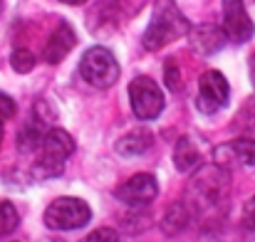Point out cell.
<instances>
[{
    "mask_svg": "<svg viewBox=\"0 0 255 242\" xmlns=\"http://www.w3.org/2000/svg\"><path fill=\"white\" fill-rule=\"evenodd\" d=\"M166 86L173 89V91H178V70H176V62L173 60L166 62Z\"/></svg>",
    "mask_w": 255,
    "mask_h": 242,
    "instance_id": "44dd1931",
    "label": "cell"
},
{
    "mask_svg": "<svg viewBox=\"0 0 255 242\" xmlns=\"http://www.w3.org/2000/svg\"><path fill=\"white\" fill-rule=\"evenodd\" d=\"M92 220V210L80 198H57L45 210V225L50 230H80Z\"/></svg>",
    "mask_w": 255,
    "mask_h": 242,
    "instance_id": "277c9868",
    "label": "cell"
},
{
    "mask_svg": "<svg viewBox=\"0 0 255 242\" xmlns=\"http://www.w3.org/2000/svg\"><path fill=\"white\" fill-rule=\"evenodd\" d=\"M10 65H12L15 72L25 75V72H30V70L35 67V55H32L27 47H15L12 55H10Z\"/></svg>",
    "mask_w": 255,
    "mask_h": 242,
    "instance_id": "e0dca14e",
    "label": "cell"
},
{
    "mask_svg": "<svg viewBox=\"0 0 255 242\" xmlns=\"http://www.w3.org/2000/svg\"><path fill=\"white\" fill-rule=\"evenodd\" d=\"M228 80L216 72V70H206L201 77H198V111L201 114H216L221 106L228 104Z\"/></svg>",
    "mask_w": 255,
    "mask_h": 242,
    "instance_id": "52a82bcc",
    "label": "cell"
},
{
    "mask_svg": "<svg viewBox=\"0 0 255 242\" xmlns=\"http://www.w3.org/2000/svg\"><path fill=\"white\" fill-rule=\"evenodd\" d=\"M213 161L223 170L231 165H255V139H233L221 144L213 151Z\"/></svg>",
    "mask_w": 255,
    "mask_h": 242,
    "instance_id": "30bf717a",
    "label": "cell"
},
{
    "mask_svg": "<svg viewBox=\"0 0 255 242\" xmlns=\"http://www.w3.org/2000/svg\"><path fill=\"white\" fill-rule=\"evenodd\" d=\"M151 144H154V136L149 129H134L117 141V154L119 156H141L151 149Z\"/></svg>",
    "mask_w": 255,
    "mask_h": 242,
    "instance_id": "4fadbf2b",
    "label": "cell"
},
{
    "mask_svg": "<svg viewBox=\"0 0 255 242\" xmlns=\"http://www.w3.org/2000/svg\"><path fill=\"white\" fill-rule=\"evenodd\" d=\"M85 242H119V235H117L114 228H99V230L89 233Z\"/></svg>",
    "mask_w": 255,
    "mask_h": 242,
    "instance_id": "d6986e66",
    "label": "cell"
},
{
    "mask_svg": "<svg viewBox=\"0 0 255 242\" xmlns=\"http://www.w3.org/2000/svg\"><path fill=\"white\" fill-rule=\"evenodd\" d=\"M129 101H131V109L134 114L141 119V121H151L156 119L161 111H164V91L159 89V84L146 77V75H139L134 77L129 84Z\"/></svg>",
    "mask_w": 255,
    "mask_h": 242,
    "instance_id": "5b68a950",
    "label": "cell"
},
{
    "mask_svg": "<svg viewBox=\"0 0 255 242\" xmlns=\"http://www.w3.org/2000/svg\"><path fill=\"white\" fill-rule=\"evenodd\" d=\"M223 32L233 45H243L253 37L255 25L243 0H223Z\"/></svg>",
    "mask_w": 255,
    "mask_h": 242,
    "instance_id": "ba28073f",
    "label": "cell"
},
{
    "mask_svg": "<svg viewBox=\"0 0 255 242\" xmlns=\"http://www.w3.org/2000/svg\"><path fill=\"white\" fill-rule=\"evenodd\" d=\"M191 25L183 17V12L178 10V5L173 0H156L154 2V12L149 20V27L144 30V47L146 50H161L171 45L173 40L191 35Z\"/></svg>",
    "mask_w": 255,
    "mask_h": 242,
    "instance_id": "6da1fadb",
    "label": "cell"
},
{
    "mask_svg": "<svg viewBox=\"0 0 255 242\" xmlns=\"http://www.w3.org/2000/svg\"><path fill=\"white\" fill-rule=\"evenodd\" d=\"M15 109H17L15 101L7 94H0V144H2V124L15 116Z\"/></svg>",
    "mask_w": 255,
    "mask_h": 242,
    "instance_id": "ac0fdd59",
    "label": "cell"
},
{
    "mask_svg": "<svg viewBox=\"0 0 255 242\" xmlns=\"http://www.w3.org/2000/svg\"><path fill=\"white\" fill-rule=\"evenodd\" d=\"M188 215H191V208L186 203H173L169 208V213L164 215V223H161V230L169 233V235H176L181 230H186L188 225Z\"/></svg>",
    "mask_w": 255,
    "mask_h": 242,
    "instance_id": "9a60e30c",
    "label": "cell"
},
{
    "mask_svg": "<svg viewBox=\"0 0 255 242\" xmlns=\"http://www.w3.org/2000/svg\"><path fill=\"white\" fill-rule=\"evenodd\" d=\"M60 2H65V5H85L87 0H60Z\"/></svg>",
    "mask_w": 255,
    "mask_h": 242,
    "instance_id": "603a6c76",
    "label": "cell"
},
{
    "mask_svg": "<svg viewBox=\"0 0 255 242\" xmlns=\"http://www.w3.org/2000/svg\"><path fill=\"white\" fill-rule=\"evenodd\" d=\"M114 195L117 200L127 205H146L159 195V183L151 173H139V175H131L127 183H122L114 190Z\"/></svg>",
    "mask_w": 255,
    "mask_h": 242,
    "instance_id": "9c48e42d",
    "label": "cell"
},
{
    "mask_svg": "<svg viewBox=\"0 0 255 242\" xmlns=\"http://www.w3.org/2000/svg\"><path fill=\"white\" fill-rule=\"evenodd\" d=\"M173 163H176V168H178L181 173H188V170L198 168L201 151H198V146H196V141H193L191 136H183V139L176 144V149H173Z\"/></svg>",
    "mask_w": 255,
    "mask_h": 242,
    "instance_id": "5bb4252c",
    "label": "cell"
},
{
    "mask_svg": "<svg viewBox=\"0 0 255 242\" xmlns=\"http://www.w3.org/2000/svg\"><path fill=\"white\" fill-rule=\"evenodd\" d=\"M241 223H243V228L255 230V195L243 205V218H241Z\"/></svg>",
    "mask_w": 255,
    "mask_h": 242,
    "instance_id": "ffe728a7",
    "label": "cell"
},
{
    "mask_svg": "<svg viewBox=\"0 0 255 242\" xmlns=\"http://www.w3.org/2000/svg\"><path fill=\"white\" fill-rule=\"evenodd\" d=\"M0 10H2V0H0Z\"/></svg>",
    "mask_w": 255,
    "mask_h": 242,
    "instance_id": "cb8c5ba5",
    "label": "cell"
},
{
    "mask_svg": "<svg viewBox=\"0 0 255 242\" xmlns=\"http://www.w3.org/2000/svg\"><path fill=\"white\" fill-rule=\"evenodd\" d=\"M20 223V215H17V208L12 203H0V238L10 235Z\"/></svg>",
    "mask_w": 255,
    "mask_h": 242,
    "instance_id": "2e32d148",
    "label": "cell"
},
{
    "mask_svg": "<svg viewBox=\"0 0 255 242\" xmlns=\"http://www.w3.org/2000/svg\"><path fill=\"white\" fill-rule=\"evenodd\" d=\"M75 154V139L65 131L52 126L40 146V156L30 165V180H50L62 175L65 170V161Z\"/></svg>",
    "mask_w": 255,
    "mask_h": 242,
    "instance_id": "7a4b0ae2",
    "label": "cell"
},
{
    "mask_svg": "<svg viewBox=\"0 0 255 242\" xmlns=\"http://www.w3.org/2000/svg\"><path fill=\"white\" fill-rule=\"evenodd\" d=\"M191 45L193 50H198L201 55H216L223 45H226V32L218 25H198L191 30Z\"/></svg>",
    "mask_w": 255,
    "mask_h": 242,
    "instance_id": "7c38bea8",
    "label": "cell"
},
{
    "mask_svg": "<svg viewBox=\"0 0 255 242\" xmlns=\"http://www.w3.org/2000/svg\"><path fill=\"white\" fill-rule=\"evenodd\" d=\"M251 81H253V86H255V55L251 57Z\"/></svg>",
    "mask_w": 255,
    "mask_h": 242,
    "instance_id": "7402d4cb",
    "label": "cell"
},
{
    "mask_svg": "<svg viewBox=\"0 0 255 242\" xmlns=\"http://www.w3.org/2000/svg\"><path fill=\"white\" fill-rule=\"evenodd\" d=\"M75 45H77V35H75V30L70 27V25H60L52 35H50V40H47V45H45V62H50V65H57V62H62L72 50H75Z\"/></svg>",
    "mask_w": 255,
    "mask_h": 242,
    "instance_id": "8fae6325",
    "label": "cell"
},
{
    "mask_svg": "<svg viewBox=\"0 0 255 242\" xmlns=\"http://www.w3.org/2000/svg\"><path fill=\"white\" fill-rule=\"evenodd\" d=\"M80 75L94 89H109L119 80V62L107 47H89L80 60Z\"/></svg>",
    "mask_w": 255,
    "mask_h": 242,
    "instance_id": "3957f363",
    "label": "cell"
},
{
    "mask_svg": "<svg viewBox=\"0 0 255 242\" xmlns=\"http://www.w3.org/2000/svg\"><path fill=\"white\" fill-rule=\"evenodd\" d=\"M188 188H191V198L196 200V205H218L228 190V173L218 165L203 168L193 175Z\"/></svg>",
    "mask_w": 255,
    "mask_h": 242,
    "instance_id": "8992f818",
    "label": "cell"
}]
</instances>
